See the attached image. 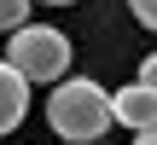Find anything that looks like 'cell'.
<instances>
[{
    "label": "cell",
    "mask_w": 157,
    "mask_h": 145,
    "mask_svg": "<svg viewBox=\"0 0 157 145\" xmlns=\"http://www.w3.org/2000/svg\"><path fill=\"white\" fill-rule=\"evenodd\" d=\"M134 145H151V134H134Z\"/></svg>",
    "instance_id": "ba28073f"
},
{
    "label": "cell",
    "mask_w": 157,
    "mask_h": 145,
    "mask_svg": "<svg viewBox=\"0 0 157 145\" xmlns=\"http://www.w3.org/2000/svg\"><path fill=\"white\" fill-rule=\"evenodd\" d=\"M70 35L64 29H52V23H17L12 35H6V64L35 87V81H58V76H70Z\"/></svg>",
    "instance_id": "7a4b0ae2"
},
{
    "label": "cell",
    "mask_w": 157,
    "mask_h": 145,
    "mask_svg": "<svg viewBox=\"0 0 157 145\" xmlns=\"http://www.w3.org/2000/svg\"><path fill=\"white\" fill-rule=\"evenodd\" d=\"M23 116H29V81H23L6 58H0V139H6Z\"/></svg>",
    "instance_id": "277c9868"
},
{
    "label": "cell",
    "mask_w": 157,
    "mask_h": 145,
    "mask_svg": "<svg viewBox=\"0 0 157 145\" xmlns=\"http://www.w3.org/2000/svg\"><path fill=\"white\" fill-rule=\"evenodd\" d=\"M128 12H134V23H146V29L157 23V0H128Z\"/></svg>",
    "instance_id": "8992f818"
},
{
    "label": "cell",
    "mask_w": 157,
    "mask_h": 145,
    "mask_svg": "<svg viewBox=\"0 0 157 145\" xmlns=\"http://www.w3.org/2000/svg\"><path fill=\"white\" fill-rule=\"evenodd\" d=\"M47 128L70 145H93L99 134L117 128L111 122V93L99 81H87V76H64L52 87V99H47Z\"/></svg>",
    "instance_id": "6da1fadb"
},
{
    "label": "cell",
    "mask_w": 157,
    "mask_h": 145,
    "mask_svg": "<svg viewBox=\"0 0 157 145\" xmlns=\"http://www.w3.org/2000/svg\"><path fill=\"white\" fill-rule=\"evenodd\" d=\"M41 6H76V0H41Z\"/></svg>",
    "instance_id": "52a82bcc"
},
{
    "label": "cell",
    "mask_w": 157,
    "mask_h": 145,
    "mask_svg": "<svg viewBox=\"0 0 157 145\" xmlns=\"http://www.w3.org/2000/svg\"><path fill=\"white\" fill-rule=\"evenodd\" d=\"M17 23H29V0H0V35H12Z\"/></svg>",
    "instance_id": "5b68a950"
},
{
    "label": "cell",
    "mask_w": 157,
    "mask_h": 145,
    "mask_svg": "<svg viewBox=\"0 0 157 145\" xmlns=\"http://www.w3.org/2000/svg\"><path fill=\"white\" fill-rule=\"evenodd\" d=\"M111 122H122L128 134H151V122H157V87L151 81L117 87V93H111Z\"/></svg>",
    "instance_id": "3957f363"
}]
</instances>
